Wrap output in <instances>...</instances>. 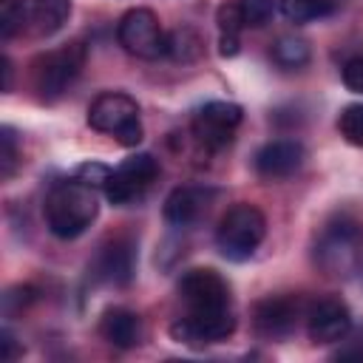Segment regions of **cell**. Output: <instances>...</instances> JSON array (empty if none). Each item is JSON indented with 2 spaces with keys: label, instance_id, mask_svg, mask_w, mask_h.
<instances>
[{
  "label": "cell",
  "instance_id": "cell-1",
  "mask_svg": "<svg viewBox=\"0 0 363 363\" xmlns=\"http://www.w3.org/2000/svg\"><path fill=\"white\" fill-rule=\"evenodd\" d=\"M45 227L51 230V235L57 238H77L82 235L96 213H99V201H96V190L82 184L79 179H65L57 182L48 196H45Z\"/></svg>",
  "mask_w": 363,
  "mask_h": 363
},
{
  "label": "cell",
  "instance_id": "cell-2",
  "mask_svg": "<svg viewBox=\"0 0 363 363\" xmlns=\"http://www.w3.org/2000/svg\"><path fill=\"white\" fill-rule=\"evenodd\" d=\"M315 264L332 275L346 278L363 267V230L354 218H335L329 221L318 241H315Z\"/></svg>",
  "mask_w": 363,
  "mask_h": 363
},
{
  "label": "cell",
  "instance_id": "cell-3",
  "mask_svg": "<svg viewBox=\"0 0 363 363\" xmlns=\"http://www.w3.org/2000/svg\"><path fill=\"white\" fill-rule=\"evenodd\" d=\"M85 57H88V48L82 43H65L60 48L40 54L31 62V85L37 96L45 102L60 99L82 74Z\"/></svg>",
  "mask_w": 363,
  "mask_h": 363
},
{
  "label": "cell",
  "instance_id": "cell-4",
  "mask_svg": "<svg viewBox=\"0 0 363 363\" xmlns=\"http://www.w3.org/2000/svg\"><path fill=\"white\" fill-rule=\"evenodd\" d=\"M264 235H267V218H264V213L255 204L238 201V204H233L221 216V221L216 227V247H218V252L227 261L241 264V261H247L258 250V244L264 241Z\"/></svg>",
  "mask_w": 363,
  "mask_h": 363
},
{
  "label": "cell",
  "instance_id": "cell-5",
  "mask_svg": "<svg viewBox=\"0 0 363 363\" xmlns=\"http://www.w3.org/2000/svg\"><path fill=\"white\" fill-rule=\"evenodd\" d=\"M88 125L99 133H111L119 145L136 147L145 136L139 122V105L122 91H105L88 105Z\"/></svg>",
  "mask_w": 363,
  "mask_h": 363
},
{
  "label": "cell",
  "instance_id": "cell-6",
  "mask_svg": "<svg viewBox=\"0 0 363 363\" xmlns=\"http://www.w3.org/2000/svg\"><path fill=\"white\" fill-rule=\"evenodd\" d=\"M116 40L128 54L139 60H156L164 57L167 31L159 26V17L150 9H130L116 26Z\"/></svg>",
  "mask_w": 363,
  "mask_h": 363
},
{
  "label": "cell",
  "instance_id": "cell-7",
  "mask_svg": "<svg viewBox=\"0 0 363 363\" xmlns=\"http://www.w3.org/2000/svg\"><path fill=\"white\" fill-rule=\"evenodd\" d=\"M156 176H159V162L150 153H133L111 173L105 184V199L116 207H128L145 196V190L156 182Z\"/></svg>",
  "mask_w": 363,
  "mask_h": 363
},
{
  "label": "cell",
  "instance_id": "cell-8",
  "mask_svg": "<svg viewBox=\"0 0 363 363\" xmlns=\"http://www.w3.org/2000/svg\"><path fill=\"white\" fill-rule=\"evenodd\" d=\"M233 332H235V318H233L230 306H224V309H187L184 318L170 323L173 340L184 343V346L218 343V340H227Z\"/></svg>",
  "mask_w": 363,
  "mask_h": 363
},
{
  "label": "cell",
  "instance_id": "cell-9",
  "mask_svg": "<svg viewBox=\"0 0 363 363\" xmlns=\"http://www.w3.org/2000/svg\"><path fill=\"white\" fill-rule=\"evenodd\" d=\"M244 111L235 102H224V99H213L204 102L196 113H193V136L210 147V150H221L233 142L235 128L241 125Z\"/></svg>",
  "mask_w": 363,
  "mask_h": 363
},
{
  "label": "cell",
  "instance_id": "cell-10",
  "mask_svg": "<svg viewBox=\"0 0 363 363\" xmlns=\"http://www.w3.org/2000/svg\"><path fill=\"white\" fill-rule=\"evenodd\" d=\"M179 295L187 309H224L230 306V284L210 267L187 269L179 278Z\"/></svg>",
  "mask_w": 363,
  "mask_h": 363
},
{
  "label": "cell",
  "instance_id": "cell-11",
  "mask_svg": "<svg viewBox=\"0 0 363 363\" xmlns=\"http://www.w3.org/2000/svg\"><path fill=\"white\" fill-rule=\"evenodd\" d=\"M91 275L99 284H113V286H128L136 275V247L128 238H111L99 247Z\"/></svg>",
  "mask_w": 363,
  "mask_h": 363
},
{
  "label": "cell",
  "instance_id": "cell-12",
  "mask_svg": "<svg viewBox=\"0 0 363 363\" xmlns=\"http://www.w3.org/2000/svg\"><path fill=\"white\" fill-rule=\"evenodd\" d=\"M303 156H306V150L298 139H272L264 147H258V153L252 159V167L261 179L278 182V179L292 176L303 164Z\"/></svg>",
  "mask_w": 363,
  "mask_h": 363
},
{
  "label": "cell",
  "instance_id": "cell-13",
  "mask_svg": "<svg viewBox=\"0 0 363 363\" xmlns=\"http://www.w3.org/2000/svg\"><path fill=\"white\" fill-rule=\"evenodd\" d=\"M352 329V312L340 298H320L306 318V332L315 343L343 340Z\"/></svg>",
  "mask_w": 363,
  "mask_h": 363
},
{
  "label": "cell",
  "instance_id": "cell-14",
  "mask_svg": "<svg viewBox=\"0 0 363 363\" xmlns=\"http://www.w3.org/2000/svg\"><path fill=\"white\" fill-rule=\"evenodd\" d=\"M23 34L51 37L71 17V0H17Z\"/></svg>",
  "mask_w": 363,
  "mask_h": 363
},
{
  "label": "cell",
  "instance_id": "cell-15",
  "mask_svg": "<svg viewBox=\"0 0 363 363\" xmlns=\"http://www.w3.org/2000/svg\"><path fill=\"white\" fill-rule=\"evenodd\" d=\"M298 320V301L286 298V295H275V298H264L255 303L252 309V323L255 332L267 340H281L295 329Z\"/></svg>",
  "mask_w": 363,
  "mask_h": 363
},
{
  "label": "cell",
  "instance_id": "cell-16",
  "mask_svg": "<svg viewBox=\"0 0 363 363\" xmlns=\"http://www.w3.org/2000/svg\"><path fill=\"white\" fill-rule=\"evenodd\" d=\"M99 335L116 349H133L142 343V320L125 306H111L99 320Z\"/></svg>",
  "mask_w": 363,
  "mask_h": 363
},
{
  "label": "cell",
  "instance_id": "cell-17",
  "mask_svg": "<svg viewBox=\"0 0 363 363\" xmlns=\"http://www.w3.org/2000/svg\"><path fill=\"white\" fill-rule=\"evenodd\" d=\"M207 207V193L201 187H176L167 193L162 216L173 227H190Z\"/></svg>",
  "mask_w": 363,
  "mask_h": 363
},
{
  "label": "cell",
  "instance_id": "cell-18",
  "mask_svg": "<svg viewBox=\"0 0 363 363\" xmlns=\"http://www.w3.org/2000/svg\"><path fill=\"white\" fill-rule=\"evenodd\" d=\"M216 23H218V54L221 57H235L241 51V28H244V17H241L238 3L218 6Z\"/></svg>",
  "mask_w": 363,
  "mask_h": 363
},
{
  "label": "cell",
  "instance_id": "cell-19",
  "mask_svg": "<svg viewBox=\"0 0 363 363\" xmlns=\"http://www.w3.org/2000/svg\"><path fill=\"white\" fill-rule=\"evenodd\" d=\"M272 62L284 71H298L303 68L309 60H312V48L303 37H295V34H286V37H278L272 43V51H269Z\"/></svg>",
  "mask_w": 363,
  "mask_h": 363
},
{
  "label": "cell",
  "instance_id": "cell-20",
  "mask_svg": "<svg viewBox=\"0 0 363 363\" xmlns=\"http://www.w3.org/2000/svg\"><path fill=\"white\" fill-rule=\"evenodd\" d=\"M204 51V40L196 28L190 26H182V28H173L167 31V43H164V57H170L173 62H193L199 60Z\"/></svg>",
  "mask_w": 363,
  "mask_h": 363
},
{
  "label": "cell",
  "instance_id": "cell-21",
  "mask_svg": "<svg viewBox=\"0 0 363 363\" xmlns=\"http://www.w3.org/2000/svg\"><path fill=\"white\" fill-rule=\"evenodd\" d=\"M343 0H278L281 11L292 23H309V20H323L332 17L340 9Z\"/></svg>",
  "mask_w": 363,
  "mask_h": 363
},
{
  "label": "cell",
  "instance_id": "cell-22",
  "mask_svg": "<svg viewBox=\"0 0 363 363\" xmlns=\"http://www.w3.org/2000/svg\"><path fill=\"white\" fill-rule=\"evenodd\" d=\"M337 130L340 136L354 145V147H363V102H352L340 111L337 116Z\"/></svg>",
  "mask_w": 363,
  "mask_h": 363
},
{
  "label": "cell",
  "instance_id": "cell-23",
  "mask_svg": "<svg viewBox=\"0 0 363 363\" xmlns=\"http://www.w3.org/2000/svg\"><path fill=\"white\" fill-rule=\"evenodd\" d=\"M238 9H241V17H244V26L261 28L272 20V14L278 9V0H238Z\"/></svg>",
  "mask_w": 363,
  "mask_h": 363
},
{
  "label": "cell",
  "instance_id": "cell-24",
  "mask_svg": "<svg viewBox=\"0 0 363 363\" xmlns=\"http://www.w3.org/2000/svg\"><path fill=\"white\" fill-rule=\"evenodd\" d=\"M0 145H3V153H0V176L3 179H11L14 176V167L20 162V147H17V133L14 128L3 125L0 130Z\"/></svg>",
  "mask_w": 363,
  "mask_h": 363
},
{
  "label": "cell",
  "instance_id": "cell-25",
  "mask_svg": "<svg viewBox=\"0 0 363 363\" xmlns=\"http://www.w3.org/2000/svg\"><path fill=\"white\" fill-rule=\"evenodd\" d=\"M111 173H113V170H111L108 164H102V162H85V164H79V167L74 170V179H79L82 184H88V187H94V190H105Z\"/></svg>",
  "mask_w": 363,
  "mask_h": 363
},
{
  "label": "cell",
  "instance_id": "cell-26",
  "mask_svg": "<svg viewBox=\"0 0 363 363\" xmlns=\"http://www.w3.org/2000/svg\"><path fill=\"white\" fill-rule=\"evenodd\" d=\"M340 77H343V85H346L349 91H354V94H363V57H354V60H349V62L343 65Z\"/></svg>",
  "mask_w": 363,
  "mask_h": 363
},
{
  "label": "cell",
  "instance_id": "cell-27",
  "mask_svg": "<svg viewBox=\"0 0 363 363\" xmlns=\"http://www.w3.org/2000/svg\"><path fill=\"white\" fill-rule=\"evenodd\" d=\"M0 346H3V360H17V354H20V346H17V340H14V335L9 332V329H3L0 332Z\"/></svg>",
  "mask_w": 363,
  "mask_h": 363
},
{
  "label": "cell",
  "instance_id": "cell-28",
  "mask_svg": "<svg viewBox=\"0 0 363 363\" xmlns=\"http://www.w3.org/2000/svg\"><path fill=\"white\" fill-rule=\"evenodd\" d=\"M11 88V62H9V57H3V91H9Z\"/></svg>",
  "mask_w": 363,
  "mask_h": 363
}]
</instances>
